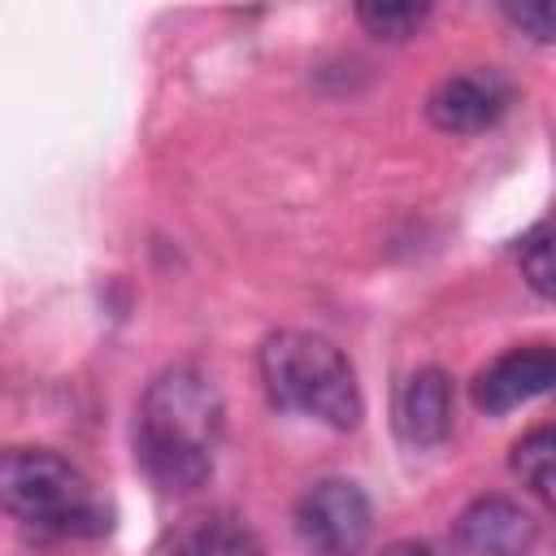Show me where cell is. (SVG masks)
Here are the masks:
<instances>
[{
  "label": "cell",
  "instance_id": "52a82bcc",
  "mask_svg": "<svg viewBox=\"0 0 556 556\" xmlns=\"http://www.w3.org/2000/svg\"><path fill=\"white\" fill-rule=\"evenodd\" d=\"M452 534L465 556H530L539 543V521L508 495H482L465 504Z\"/></svg>",
  "mask_w": 556,
  "mask_h": 556
},
{
  "label": "cell",
  "instance_id": "277c9868",
  "mask_svg": "<svg viewBox=\"0 0 556 556\" xmlns=\"http://www.w3.org/2000/svg\"><path fill=\"white\" fill-rule=\"evenodd\" d=\"M295 530L317 556H361L374 530L369 495L352 478H326L300 495Z\"/></svg>",
  "mask_w": 556,
  "mask_h": 556
},
{
  "label": "cell",
  "instance_id": "30bf717a",
  "mask_svg": "<svg viewBox=\"0 0 556 556\" xmlns=\"http://www.w3.org/2000/svg\"><path fill=\"white\" fill-rule=\"evenodd\" d=\"M513 473L530 495H539L547 508H556V426L526 430L508 452Z\"/></svg>",
  "mask_w": 556,
  "mask_h": 556
},
{
  "label": "cell",
  "instance_id": "5b68a950",
  "mask_svg": "<svg viewBox=\"0 0 556 556\" xmlns=\"http://www.w3.org/2000/svg\"><path fill=\"white\" fill-rule=\"evenodd\" d=\"M508 104H513L508 78L491 65H473V70L447 74L430 87L426 117L443 135H478V130L495 126L508 113Z\"/></svg>",
  "mask_w": 556,
  "mask_h": 556
},
{
  "label": "cell",
  "instance_id": "8fae6325",
  "mask_svg": "<svg viewBox=\"0 0 556 556\" xmlns=\"http://www.w3.org/2000/svg\"><path fill=\"white\" fill-rule=\"evenodd\" d=\"M426 17H430V4H413V0H365V4H356V22L369 35L391 39V43L417 35Z\"/></svg>",
  "mask_w": 556,
  "mask_h": 556
},
{
  "label": "cell",
  "instance_id": "6da1fadb",
  "mask_svg": "<svg viewBox=\"0 0 556 556\" xmlns=\"http://www.w3.org/2000/svg\"><path fill=\"white\" fill-rule=\"evenodd\" d=\"M222 417V395L195 365H169L148 382L135 421V456L156 491L187 495L213 478Z\"/></svg>",
  "mask_w": 556,
  "mask_h": 556
},
{
  "label": "cell",
  "instance_id": "9c48e42d",
  "mask_svg": "<svg viewBox=\"0 0 556 556\" xmlns=\"http://www.w3.org/2000/svg\"><path fill=\"white\" fill-rule=\"evenodd\" d=\"M395 430L413 447H434L452 430V382L443 369H417L395 400Z\"/></svg>",
  "mask_w": 556,
  "mask_h": 556
},
{
  "label": "cell",
  "instance_id": "7a4b0ae2",
  "mask_svg": "<svg viewBox=\"0 0 556 556\" xmlns=\"http://www.w3.org/2000/svg\"><path fill=\"white\" fill-rule=\"evenodd\" d=\"M0 495L9 517L39 539H100L113 530L109 500L52 447H9L0 460Z\"/></svg>",
  "mask_w": 556,
  "mask_h": 556
},
{
  "label": "cell",
  "instance_id": "5bb4252c",
  "mask_svg": "<svg viewBox=\"0 0 556 556\" xmlns=\"http://www.w3.org/2000/svg\"><path fill=\"white\" fill-rule=\"evenodd\" d=\"M378 556H439L430 543H421V539H395V543H387Z\"/></svg>",
  "mask_w": 556,
  "mask_h": 556
},
{
  "label": "cell",
  "instance_id": "8992f818",
  "mask_svg": "<svg viewBox=\"0 0 556 556\" xmlns=\"http://www.w3.org/2000/svg\"><path fill=\"white\" fill-rule=\"evenodd\" d=\"M552 387H556V348H513L473 374L469 395L482 413L500 417L508 408L530 404L534 395Z\"/></svg>",
  "mask_w": 556,
  "mask_h": 556
},
{
  "label": "cell",
  "instance_id": "4fadbf2b",
  "mask_svg": "<svg viewBox=\"0 0 556 556\" xmlns=\"http://www.w3.org/2000/svg\"><path fill=\"white\" fill-rule=\"evenodd\" d=\"M500 13L534 43H552L556 39V0H504Z\"/></svg>",
  "mask_w": 556,
  "mask_h": 556
},
{
  "label": "cell",
  "instance_id": "7c38bea8",
  "mask_svg": "<svg viewBox=\"0 0 556 556\" xmlns=\"http://www.w3.org/2000/svg\"><path fill=\"white\" fill-rule=\"evenodd\" d=\"M521 278L530 282V291H539L543 300H556V230L534 235L521 248Z\"/></svg>",
  "mask_w": 556,
  "mask_h": 556
},
{
  "label": "cell",
  "instance_id": "ba28073f",
  "mask_svg": "<svg viewBox=\"0 0 556 556\" xmlns=\"http://www.w3.org/2000/svg\"><path fill=\"white\" fill-rule=\"evenodd\" d=\"M156 556H265V543L235 508H200L165 526Z\"/></svg>",
  "mask_w": 556,
  "mask_h": 556
},
{
  "label": "cell",
  "instance_id": "3957f363",
  "mask_svg": "<svg viewBox=\"0 0 556 556\" xmlns=\"http://www.w3.org/2000/svg\"><path fill=\"white\" fill-rule=\"evenodd\" d=\"M261 387L278 413H304L330 430H352L361 421L356 369L326 334L313 330H274L261 352Z\"/></svg>",
  "mask_w": 556,
  "mask_h": 556
}]
</instances>
